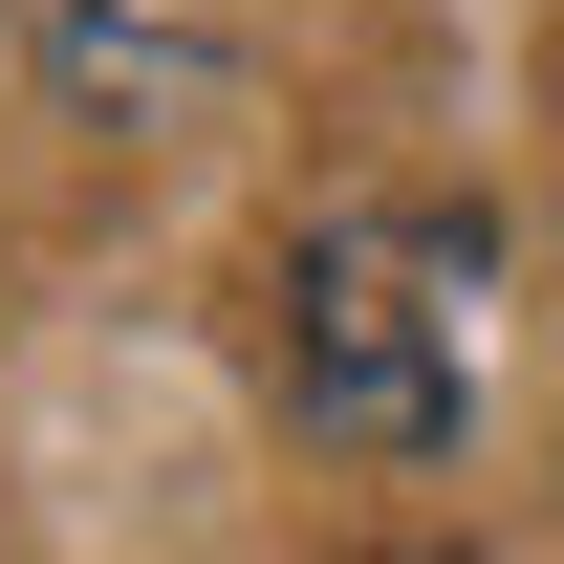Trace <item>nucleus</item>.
Segmentation results:
<instances>
[{
    "label": "nucleus",
    "mask_w": 564,
    "mask_h": 564,
    "mask_svg": "<svg viewBox=\"0 0 564 564\" xmlns=\"http://www.w3.org/2000/svg\"><path fill=\"white\" fill-rule=\"evenodd\" d=\"M478 304H499V239L434 196H348L304 217L282 261V413L326 456H456L478 413Z\"/></svg>",
    "instance_id": "f257e3e1"
}]
</instances>
